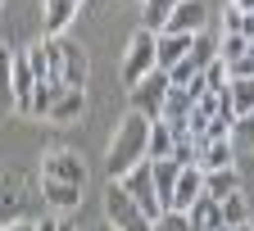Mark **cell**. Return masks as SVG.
I'll list each match as a JSON object with an SVG mask.
<instances>
[{
  "label": "cell",
  "instance_id": "836d02e7",
  "mask_svg": "<svg viewBox=\"0 0 254 231\" xmlns=\"http://www.w3.org/2000/svg\"><path fill=\"white\" fill-rule=\"evenodd\" d=\"M232 231H254V227H250V222H241V227H232Z\"/></svg>",
  "mask_w": 254,
  "mask_h": 231
},
{
  "label": "cell",
  "instance_id": "8fae6325",
  "mask_svg": "<svg viewBox=\"0 0 254 231\" xmlns=\"http://www.w3.org/2000/svg\"><path fill=\"white\" fill-rule=\"evenodd\" d=\"M195 37H182V32H159V73H173L177 63L190 55Z\"/></svg>",
  "mask_w": 254,
  "mask_h": 231
},
{
  "label": "cell",
  "instance_id": "5b68a950",
  "mask_svg": "<svg viewBox=\"0 0 254 231\" xmlns=\"http://www.w3.org/2000/svg\"><path fill=\"white\" fill-rule=\"evenodd\" d=\"M123 186H127V195L141 204V213H145L150 222H159V218L168 213V209H164V200H159V190H154V163H150V159H145V163H136V168L123 177Z\"/></svg>",
  "mask_w": 254,
  "mask_h": 231
},
{
  "label": "cell",
  "instance_id": "83f0119b",
  "mask_svg": "<svg viewBox=\"0 0 254 231\" xmlns=\"http://www.w3.org/2000/svg\"><path fill=\"white\" fill-rule=\"evenodd\" d=\"M195 77H200V73H195V68H190V63L182 59V63H177V68L168 73V86H190V82H195Z\"/></svg>",
  "mask_w": 254,
  "mask_h": 231
},
{
  "label": "cell",
  "instance_id": "3957f363",
  "mask_svg": "<svg viewBox=\"0 0 254 231\" xmlns=\"http://www.w3.org/2000/svg\"><path fill=\"white\" fill-rule=\"evenodd\" d=\"M150 73H159V32L141 27V32H132L127 55H123V86L132 91V86H141Z\"/></svg>",
  "mask_w": 254,
  "mask_h": 231
},
{
  "label": "cell",
  "instance_id": "d590c367",
  "mask_svg": "<svg viewBox=\"0 0 254 231\" xmlns=\"http://www.w3.org/2000/svg\"><path fill=\"white\" fill-rule=\"evenodd\" d=\"M100 231H114V227H109V222H105V227H100Z\"/></svg>",
  "mask_w": 254,
  "mask_h": 231
},
{
  "label": "cell",
  "instance_id": "e575fe53",
  "mask_svg": "<svg viewBox=\"0 0 254 231\" xmlns=\"http://www.w3.org/2000/svg\"><path fill=\"white\" fill-rule=\"evenodd\" d=\"M64 231H77V227H73V222H64Z\"/></svg>",
  "mask_w": 254,
  "mask_h": 231
},
{
  "label": "cell",
  "instance_id": "4fadbf2b",
  "mask_svg": "<svg viewBox=\"0 0 254 231\" xmlns=\"http://www.w3.org/2000/svg\"><path fill=\"white\" fill-rule=\"evenodd\" d=\"M41 195H46V204L50 209H59V213H73L77 204H82V186H68V181H41Z\"/></svg>",
  "mask_w": 254,
  "mask_h": 231
},
{
  "label": "cell",
  "instance_id": "ba28073f",
  "mask_svg": "<svg viewBox=\"0 0 254 231\" xmlns=\"http://www.w3.org/2000/svg\"><path fill=\"white\" fill-rule=\"evenodd\" d=\"M195 200H204V168H182L177 177V190H173V213H186Z\"/></svg>",
  "mask_w": 254,
  "mask_h": 231
},
{
  "label": "cell",
  "instance_id": "6da1fadb",
  "mask_svg": "<svg viewBox=\"0 0 254 231\" xmlns=\"http://www.w3.org/2000/svg\"><path fill=\"white\" fill-rule=\"evenodd\" d=\"M150 118L141 114H127L114 131V141H109V159H105V173L109 181H123L127 173L136 168V163H145V150H150Z\"/></svg>",
  "mask_w": 254,
  "mask_h": 231
},
{
  "label": "cell",
  "instance_id": "4dcf8cb0",
  "mask_svg": "<svg viewBox=\"0 0 254 231\" xmlns=\"http://www.w3.org/2000/svg\"><path fill=\"white\" fill-rule=\"evenodd\" d=\"M37 231H64V222H59V218H41V222H37Z\"/></svg>",
  "mask_w": 254,
  "mask_h": 231
},
{
  "label": "cell",
  "instance_id": "cb8c5ba5",
  "mask_svg": "<svg viewBox=\"0 0 254 231\" xmlns=\"http://www.w3.org/2000/svg\"><path fill=\"white\" fill-rule=\"evenodd\" d=\"M218 204H222V222H227V227H241V222H250V209H245V190L227 195V200H218Z\"/></svg>",
  "mask_w": 254,
  "mask_h": 231
},
{
  "label": "cell",
  "instance_id": "f1b7e54d",
  "mask_svg": "<svg viewBox=\"0 0 254 231\" xmlns=\"http://www.w3.org/2000/svg\"><path fill=\"white\" fill-rule=\"evenodd\" d=\"M227 73H232V82H241V77H254V55H241L236 63H227Z\"/></svg>",
  "mask_w": 254,
  "mask_h": 231
},
{
  "label": "cell",
  "instance_id": "8d00e7d4",
  "mask_svg": "<svg viewBox=\"0 0 254 231\" xmlns=\"http://www.w3.org/2000/svg\"><path fill=\"white\" fill-rule=\"evenodd\" d=\"M218 231H232V227H218Z\"/></svg>",
  "mask_w": 254,
  "mask_h": 231
},
{
  "label": "cell",
  "instance_id": "7a4b0ae2",
  "mask_svg": "<svg viewBox=\"0 0 254 231\" xmlns=\"http://www.w3.org/2000/svg\"><path fill=\"white\" fill-rule=\"evenodd\" d=\"M46 46V59H50V82H64V86H86V50L77 46V41H68V37H46L41 41Z\"/></svg>",
  "mask_w": 254,
  "mask_h": 231
},
{
  "label": "cell",
  "instance_id": "d6986e66",
  "mask_svg": "<svg viewBox=\"0 0 254 231\" xmlns=\"http://www.w3.org/2000/svg\"><path fill=\"white\" fill-rule=\"evenodd\" d=\"M173 145H177V136L168 131V122H154V127H150V150H145V159H150V163L173 159Z\"/></svg>",
  "mask_w": 254,
  "mask_h": 231
},
{
  "label": "cell",
  "instance_id": "ffe728a7",
  "mask_svg": "<svg viewBox=\"0 0 254 231\" xmlns=\"http://www.w3.org/2000/svg\"><path fill=\"white\" fill-rule=\"evenodd\" d=\"M59 91H68V86H64V82H50V77H46V82H37V91H32V109H27V114L46 118V114H50V105L59 100Z\"/></svg>",
  "mask_w": 254,
  "mask_h": 231
},
{
  "label": "cell",
  "instance_id": "603a6c76",
  "mask_svg": "<svg viewBox=\"0 0 254 231\" xmlns=\"http://www.w3.org/2000/svg\"><path fill=\"white\" fill-rule=\"evenodd\" d=\"M232 109H236V118L254 114V77H241V82H232Z\"/></svg>",
  "mask_w": 254,
  "mask_h": 231
},
{
  "label": "cell",
  "instance_id": "f546056e",
  "mask_svg": "<svg viewBox=\"0 0 254 231\" xmlns=\"http://www.w3.org/2000/svg\"><path fill=\"white\" fill-rule=\"evenodd\" d=\"M241 141H245V145H254V114H245V118H241Z\"/></svg>",
  "mask_w": 254,
  "mask_h": 231
},
{
  "label": "cell",
  "instance_id": "8992f818",
  "mask_svg": "<svg viewBox=\"0 0 254 231\" xmlns=\"http://www.w3.org/2000/svg\"><path fill=\"white\" fill-rule=\"evenodd\" d=\"M164 100H168V73H150L141 86H132V114L164 122Z\"/></svg>",
  "mask_w": 254,
  "mask_h": 231
},
{
  "label": "cell",
  "instance_id": "7c38bea8",
  "mask_svg": "<svg viewBox=\"0 0 254 231\" xmlns=\"http://www.w3.org/2000/svg\"><path fill=\"white\" fill-rule=\"evenodd\" d=\"M186 222H190V231H218V227H227V222H222V204L209 200V195L186 209Z\"/></svg>",
  "mask_w": 254,
  "mask_h": 231
},
{
  "label": "cell",
  "instance_id": "30bf717a",
  "mask_svg": "<svg viewBox=\"0 0 254 231\" xmlns=\"http://www.w3.org/2000/svg\"><path fill=\"white\" fill-rule=\"evenodd\" d=\"M86 114V91H77V86H68V91H59V100L50 105V114H46V122H59V127H68V122H77Z\"/></svg>",
  "mask_w": 254,
  "mask_h": 231
},
{
  "label": "cell",
  "instance_id": "44dd1931",
  "mask_svg": "<svg viewBox=\"0 0 254 231\" xmlns=\"http://www.w3.org/2000/svg\"><path fill=\"white\" fill-rule=\"evenodd\" d=\"M177 5H182V0H145V27L150 32H164Z\"/></svg>",
  "mask_w": 254,
  "mask_h": 231
},
{
  "label": "cell",
  "instance_id": "f35d334b",
  "mask_svg": "<svg viewBox=\"0 0 254 231\" xmlns=\"http://www.w3.org/2000/svg\"><path fill=\"white\" fill-rule=\"evenodd\" d=\"M0 231H5V227H0Z\"/></svg>",
  "mask_w": 254,
  "mask_h": 231
},
{
  "label": "cell",
  "instance_id": "d4e9b609",
  "mask_svg": "<svg viewBox=\"0 0 254 231\" xmlns=\"http://www.w3.org/2000/svg\"><path fill=\"white\" fill-rule=\"evenodd\" d=\"M241 55H250V41L245 37H222V46H218V59L222 63H236Z\"/></svg>",
  "mask_w": 254,
  "mask_h": 231
},
{
  "label": "cell",
  "instance_id": "74e56055",
  "mask_svg": "<svg viewBox=\"0 0 254 231\" xmlns=\"http://www.w3.org/2000/svg\"><path fill=\"white\" fill-rule=\"evenodd\" d=\"M73 5H82V0H73Z\"/></svg>",
  "mask_w": 254,
  "mask_h": 231
},
{
  "label": "cell",
  "instance_id": "e0dca14e",
  "mask_svg": "<svg viewBox=\"0 0 254 231\" xmlns=\"http://www.w3.org/2000/svg\"><path fill=\"white\" fill-rule=\"evenodd\" d=\"M77 5L73 0H46V37H64V27L73 23Z\"/></svg>",
  "mask_w": 254,
  "mask_h": 231
},
{
  "label": "cell",
  "instance_id": "9c48e42d",
  "mask_svg": "<svg viewBox=\"0 0 254 231\" xmlns=\"http://www.w3.org/2000/svg\"><path fill=\"white\" fill-rule=\"evenodd\" d=\"M164 32H182V37H200L204 32V0H182V5L173 9L168 27Z\"/></svg>",
  "mask_w": 254,
  "mask_h": 231
},
{
  "label": "cell",
  "instance_id": "4316f807",
  "mask_svg": "<svg viewBox=\"0 0 254 231\" xmlns=\"http://www.w3.org/2000/svg\"><path fill=\"white\" fill-rule=\"evenodd\" d=\"M241 27H245V14L236 5H227V14H222V32H227V37H241Z\"/></svg>",
  "mask_w": 254,
  "mask_h": 231
},
{
  "label": "cell",
  "instance_id": "1f68e13d",
  "mask_svg": "<svg viewBox=\"0 0 254 231\" xmlns=\"http://www.w3.org/2000/svg\"><path fill=\"white\" fill-rule=\"evenodd\" d=\"M5 231H37V222H23V218H18V222H9Z\"/></svg>",
  "mask_w": 254,
  "mask_h": 231
},
{
  "label": "cell",
  "instance_id": "277c9868",
  "mask_svg": "<svg viewBox=\"0 0 254 231\" xmlns=\"http://www.w3.org/2000/svg\"><path fill=\"white\" fill-rule=\"evenodd\" d=\"M105 222H109L114 231H154V222L141 213V204L127 195L123 181H109V186H105Z\"/></svg>",
  "mask_w": 254,
  "mask_h": 231
},
{
  "label": "cell",
  "instance_id": "ac0fdd59",
  "mask_svg": "<svg viewBox=\"0 0 254 231\" xmlns=\"http://www.w3.org/2000/svg\"><path fill=\"white\" fill-rule=\"evenodd\" d=\"M200 168H204V173L236 168V150H232V141H213V145H204V154H200Z\"/></svg>",
  "mask_w": 254,
  "mask_h": 231
},
{
  "label": "cell",
  "instance_id": "2e32d148",
  "mask_svg": "<svg viewBox=\"0 0 254 231\" xmlns=\"http://www.w3.org/2000/svg\"><path fill=\"white\" fill-rule=\"evenodd\" d=\"M177 177H182V163H177V159H159V163H154V190H159V200H164V209L173 204Z\"/></svg>",
  "mask_w": 254,
  "mask_h": 231
},
{
  "label": "cell",
  "instance_id": "9a60e30c",
  "mask_svg": "<svg viewBox=\"0 0 254 231\" xmlns=\"http://www.w3.org/2000/svg\"><path fill=\"white\" fill-rule=\"evenodd\" d=\"M18 100H14V50L0 46V114H14Z\"/></svg>",
  "mask_w": 254,
  "mask_h": 231
},
{
  "label": "cell",
  "instance_id": "d6a6232c",
  "mask_svg": "<svg viewBox=\"0 0 254 231\" xmlns=\"http://www.w3.org/2000/svg\"><path fill=\"white\" fill-rule=\"evenodd\" d=\"M232 5H236L241 14H254V0H232Z\"/></svg>",
  "mask_w": 254,
  "mask_h": 231
},
{
  "label": "cell",
  "instance_id": "5bb4252c",
  "mask_svg": "<svg viewBox=\"0 0 254 231\" xmlns=\"http://www.w3.org/2000/svg\"><path fill=\"white\" fill-rule=\"evenodd\" d=\"M236 190H245V181H241V173H236V168L204 173V195H209V200H227V195H236Z\"/></svg>",
  "mask_w": 254,
  "mask_h": 231
},
{
  "label": "cell",
  "instance_id": "52a82bcc",
  "mask_svg": "<svg viewBox=\"0 0 254 231\" xmlns=\"http://www.w3.org/2000/svg\"><path fill=\"white\" fill-rule=\"evenodd\" d=\"M41 173H46L50 181H68V186H82V181H86V163H82L73 150H50V154L41 159Z\"/></svg>",
  "mask_w": 254,
  "mask_h": 231
},
{
  "label": "cell",
  "instance_id": "7402d4cb",
  "mask_svg": "<svg viewBox=\"0 0 254 231\" xmlns=\"http://www.w3.org/2000/svg\"><path fill=\"white\" fill-rule=\"evenodd\" d=\"M213 59H218V46H213V41L204 37V32H200V37H195V46H190V55H186V63H190L195 73H204Z\"/></svg>",
  "mask_w": 254,
  "mask_h": 231
},
{
  "label": "cell",
  "instance_id": "484cf974",
  "mask_svg": "<svg viewBox=\"0 0 254 231\" xmlns=\"http://www.w3.org/2000/svg\"><path fill=\"white\" fill-rule=\"evenodd\" d=\"M154 231H190V222H186V213H173V209H168L164 218L154 222Z\"/></svg>",
  "mask_w": 254,
  "mask_h": 231
}]
</instances>
